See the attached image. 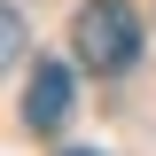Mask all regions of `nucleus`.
<instances>
[{
    "label": "nucleus",
    "instance_id": "nucleus-1",
    "mask_svg": "<svg viewBox=\"0 0 156 156\" xmlns=\"http://www.w3.org/2000/svg\"><path fill=\"white\" fill-rule=\"evenodd\" d=\"M70 47H78V62H86V70L117 78V70H133V62H140V23H133V8H125V0H94V8H78Z\"/></svg>",
    "mask_w": 156,
    "mask_h": 156
},
{
    "label": "nucleus",
    "instance_id": "nucleus-3",
    "mask_svg": "<svg viewBox=\"0 0 156 156\" xmlns=\"http://www.w3.org/2000/svg\"><path fill=\"white\" fill-rule=\"evenodd\" d=\"M62 156H101V148H62Z\"/></svg>",
    "mask_w": 156,
    "mask_h": 156
},
{
    "label": "nucleus",
    "instance_id": "nucleus-2",
    "mask_svg": "<svg viewBox=\"0 0 156 156\" xmlns=\"http://www.w3.org/2000/svg\"><path fill=\"white\" fill-rule=\"evenodd\" d=\"M62 117H70V70H62V62H39V70L23 78V125H31V133H55Z\"/></svg>",
    "mask_w": 156,
    "mask_h": 156
}]
</instances>
